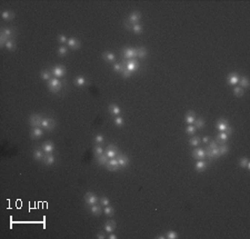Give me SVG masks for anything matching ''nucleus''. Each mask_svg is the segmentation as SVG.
I'll return each instance as SVG.
<instances>
[{
  "mask_svg": "<svg viewBox=\"0 0 250 239\" xmlns=\"http://www.w3.org/2000/svg\"><path fill=\"white\" fill-rule=\"evenodd\" d=\"M63 82L59 80V78L52 77L48 82V88L51 92H58L62 88Z\"/></svg>",
  "mask_w": 250,
  "mask_h": 239,
  "instance_id": "1",
  "label": "nucleus"
},
{
  "mask_svg": "<svg viewBox=\"0 0 250 239\" xmlns=\"http://www.w3.org/2000/svg\"><path fill=\"white\" fill-rule=\"evenodd\" d=\"M40 127L46 129V130H48V131H50V130H52L56 127V120L52 119V118H44L42 121H41Z\"/></svg>",
  "mask_w": 250,
  "mask_h": 239,
  "instance_id": "2",
  "label": "nucleus"
},
{
  "mask_svg": "<svg viewBox=\"0 0 250 239\" xmlns=\"http://www.w3.org/2000/svg\"><path fill=\"white\" fill-rule=\"evenodd\" d=\"M85 201L88 206H92V205H96L99 201V198L97 197L96 194H93L91 191H89L85 195Z\"/></svg>",
  "mask_w": 250,
  "mask_h": 239,
  "instance_id": "3",
  "label": "nucleus"
},
{
  "mask_svg": "<svg viewBox=\"0 0 250 239\" xmlns=\"http://www.w3.org/2000/svg\"><path fill=\"white\" fill-rule=\"evenodd\" d=\"M125 66H126V69L128 70L129 72H131V74L139 69V63H138L137 59H129Z\"/></svg>",
  "mask_w": 250,
  "mask_h": 239,
  "instance_id": "4",
  "label": "nucleus"
},
{
  "mask_svg": "<svg viewBox=\"0 0 250 239\" xmlns=\"http://www.w3.org/2000/svg\"><path fill=\"white\" fill-rule=\"evenodd\" d=\"M42 119H44V118H42V116H41V115L35 114V115H31V116H30L29 122H30V125L32 126L33 128H35V127H40Z\"/></svg>",
  "mask_w": 250,
  "mask_h": 239,
  "instance_id": "5",
  "label": "nucleus"
},
{
  "mask_svg": "<svg viewBox=\"0 0 250 239\" xmlns=\"http://www.w3.org/2000/svg\"><path fill=\"white\" fill-rule=\"evenodd\" d=\"M51 74L52 76H55L56 78H61L66 75V68L63 66H56L51 68Z\"/></svg>",
  "mask_w": 250,
  "mask_h": 239,
  "instance_id": "6",
  "label": "nucleus"
},
{
  "mask_svg": "<svg viewBox=\"0 0 250 239\" xmlns=\"http://www.w3.org/2000/svg\"><path fill=\"white\" fill-rule=\"evenodd\" d=\"M122 57L126 59H135L137 57V54H136V49L135 48H131V47H128V48H125L123 50H122Z\"/></svg>",
  "mask_w": 250,
  "mask_h": 239,
  "instance_id": "7",
  "label": "nucleus"
},
{
  "mask_svg": "<svg viewBox=\"0 0 250 239\" xmlns=\"http://www.w3.org/2000/svg\"><path fill=\"white\" fill-rule=\"evenodd\" d=\"M140 19H141V15H140L139 11H133L129 15L127 22H129L130 25H137L140 21Z\"/></svg>",
  "mask_w": 250,
  "mask_h": 239,
  "instance_id": "8",
  "label": "nucleus"
},
{
  "mask_svg": "<svg viewBox=\"0 0 250 239\" xmlns=\"http://www.w3.org/2000/svg\"><path fill=\"white\" fill-rule=\"evenodd\" d=\"M117 154H118V148L114 146V143H110V145L107 147L106 152H105V155H106V156H108V158H109V159L116 158Z\"/></svg>",
  "mask_w": 250,
  "mask_h": 239,
  "instance_id": "9",
  "label": "nucleus"
},
{
  "mask_svg": "<svg viewBox=\"0 0 250 239\" xmlns=\"http://www.w3.org/2000/svg\"><path fill=\"white\" fill-rule=\"evenodd\" d=\"M192 157L197 160H203L206 158V150L202 148H196L192 151Z\"/></svg>",
  "mask_w": 250,
  "mask_h": 239,
  "instance_id": "10",
  "label": "nucleus"
},
{
  "mask_svg": "<svg viewBox=\"0 0 250 239\" xmlns=\"http://www.w3.org/2000/svg\"><path fill=\"white\" fill-rule=\"evenodd\" d=\"M125 27L127 28V29H130L133 32L137 33V35H139V33L142 32V30H144V28H142V26L141 25H139V23H137V25H130L129 22L125 21Z\"/></svg>",
  "mask_w": 250,
  "mask_h": 239,
  "instance_id": "11",
  "label": "nucleus"
},
{
  "mask_svg": "<svg viewBox=\"0 0 250 239\" xmlns=\"http://www.w3.org/2000/svg\"><path fill=\"white\" fill-rule=\"evenodd\" d=\"M220 157V152H219V149L218 147L213 148V149H208L207 148L206 150V158H209L210 160L213 158H219Z\"/></svg>",
  "mask_w": 250,
  "mask_h": 239,
  "instance_id": "12",
  "label": "nucleus"
},
{
  "mask_svg": "<svg viewBox=\"0 0 250 239\" xmlns=\"http://www.w3.org/2000/svg\"><path fill=\"white\" fill-rule=\"evenodd\" d=\"M106 167L108 168V170H110V171H116V170H118L120 168V166L118 164L117 158L109 159V161H108V164L106 165Z\"/></svg>",
  "mask_w": 250,
  "mask_h": 239,
  "instance_id": "13",
  "label": "nucleus"
},
{
  "mask_svg": "<svg viewBox=\"0 0 250 239\" xmlns=\"http://www.w3.org/2000/svg\"><path fill=\"white\" fill-rule=\"evenodd\" d=\"M118 164L120 166V168H126L129 165V158L128 156H126L123 154H119V156L117 157Z\"/></svg>",
  "mask_w": 250,
  "mask_h": 239,
  "instance_id": "14",
  "label": "nucleus"
},
{
  "mask_svg": "<svg viewBox=\"0 0 250 239\" xmlns=\"http://www.w3.org/2000/svg\"><path fill=\"white\" fill-rule=\"evenodd\" d=\"M41 149L44 151V154H52V151L55 150V145L51 141H44L41 146Z\"/></svg>",
  "mask_w": 250,
  "mask_h": 239,
  "instance_id": "15",
  "label": "nucleus"
},
{
  "mask_svg": "<svg viewBox=\"0 0 250 239\" xmlns=\"http://www.w3.org/2000/svg\"><path fill=\"white\" fill-rule=\"evenodd\" d=\"M229 127V122L227 119H224V118H221V119H219L217 122V128L218 130L220 131V133H222V131H226V129Z\"/></svg>",
  "mask_w": 250,
  "mask_h": 239,
  "instance_id": "16",
  "label": "nucleus"
},
{
  "mask_svg": "<svg viewBox=\"0 0 250 239\" xmlns=\"http://www.w3.org/2000/svg\"><path fill=\"white\" fill-rule=\"evenodd\" d=\"M116 227H117V224H116V221L114 220H108L105 224V231L108 232V234H110V232H114V229H116Z\"/></svg>",
  "mask_w": 250,
  "mask_h": 239,
  "instance_id": "17",
  "label": "nucleus"
},
{
  "mask_svg": "<svg viewBox=\"0 0 250 239\" xmlns=\"http://www.w3.org/2000/svg\"><path fill=\"white\" fill-rule=\"evenodd\" d=\"M239 76H238V74H236V72H232V74H229L228 77H227V80H228V84L229 85H237L238 82H239Z\"/></svg>",
  "mask_w": 250,
  "mask_h": 239,
  "instance_id": "18",
  "label": "nucleus"
},
{
  "mask_svg": "<svg viewBox=\"0 0 250 239\" xmlns=\"http://www.w3.org/2000/svg\"><path fill=\"white\" fill-rule=\"evenodd\" d=\"M207 167H208V164H207V161H205V160H197V162L195 164V169L197 170V171H199V173L206 170Z\"/></svg>",
  "mask_w": 250,
  "mask_h": 239,
  "instance_id": "19",
  "label": "nucleus"
},
{
  "mask_svg": "<svg viewBox=\"0 0 250 239\" xmlns=\"http://www.w3.org/2000/svg\"><path fill=\"white\" fill-rule=\"evenodd\" d=\"M67 44H68V47L74 49V50H77L78 48L80 47V42L77 38H70V39H68Z\"/></svg>",
  "mask_w": 250,
  "mask_h": 239,
  "instance_id": "20",
  "label": "nucleus"
},
{
  "mask_svg": "<svg viewBox=\"0 0 250 239\" xmlns=\"http://www.w3.org/2000/svg\"><path fill=\"white\" fill-rule=\"evenodd\" d=\"M42 135H44V131H42V129H41L40 127H35V128H32V130H31V133H30V136H31V138H32V139H37V138H40Z\"/></svg>",
  "mask_w": 250,
  "mask_h": 239,
  "instance_id": "21",
  "label": "nucleus"
},
{
  "mask_svg": "<svg viewBox=\"0 0 250 239\" xmlns=\"http://www.w3.org/2000/svg\"><path fill=\"white\" fill-rule=\"evenodd\" d=\"M196 118L197 117H196L194 111H188L187 114H186V116H184V120H186V122H187L188 125H194Z\"/></svg>",
  "mask_w": 250,
  "mask_h": 239,
  "instance_id": "22",
  "label": "nucleus"
},
{
  "mask_svg": "<svg viewBox=\"0 0 250 239\" xmlns=\"http://www.w3.org/2000/svg\"><path fill=\"white\" fill-rule=\"evenodd\" d=\"M33 158L38 161H42L44 158V151L42 149H35L33 150Z\"/></svg>",
  "mask_w": 250,
  "mask_h": 239,
  "instance_id": "23",
  "label": "nucleus"
},
{
  "mask_svg": "<svg viewBox=\"0 0 250 239\" xmlns=\"http://www.w3.org/2000/svg\"><path fill=\"white\" fill-rule=\"evenodd\" d=\"M42 161H44L47 166H51V165H53V164H55L56 158H55V156H53V155L46 154V155H44V160H42Z\"/></svg>",
  "mask_w": 250,
  "mask_h": 239,
  "instance_id": "24",
  "label": "nucleus"
},
{
  "mask_svg": "<svg viewBox=\"0 0 250 239\" xmlns=\"http://www.w3.org/2000/svg\"><path fill=\"white\" fill-rule=\"evenodd\" d=\"M136 54H137V58L144 59L147 57V49L145 47H138L136 48Z\"/></svg>",
  "mask_w": 250,
  "mask_h": 239,
  "instance_id": "25",
  "label": "nucleus"
},
{
  "mask_svg": "<svg viewBox=\"0 0 250 239\" xmlns=\"http://www.w3.org/2000/svg\"><path fill=\"white\" fill-rule=\"evenodd\" d=\"M96 160L100 166H106L108 164V161H109V158H108V156L102 154L100 156H96Z\"/></svg>",
  "mask_w": 250,
  "mask_h": 239,
  "instance_id": "26",
  "label": "nucleus"
},
{
  "mask_svg": "<svg viewBox=\"0 0 250 239\" xmlns=\"http://www.w3.org/2000/svg\"><path fill=\"white\" fill-rule=\"evenodd\" d=\"M109 111L111 112V115H114V117H116V116H119V115H120L121 109H120V107L117 106L116 103H111L110 106H109Z\"/></svg>",
  "mask_w": 250,
  "mask_h": 239,
  "instance_id": "27",
  "label": "nucleus"
},
{
  "mask_svg": "<svg viewBox=\"0 0 250 239\" xmlns=\"http://www.w3.org/2000/svg\"><path fill=\"white\" fill-rule=\"evenodd\" d=\"M102 211L103 210L101 209V207H100L98 204H96V205H92V206L90 207V213H91L93 216H100Z\"/></svg>",
  "mask_w": 250,
  "mask_h": 239,
  "instance_id": "28",
  "label": "nucleus"
},
{
  "mask_svg": "<svg viewBox=\"0 0 250 239\" xmlns=\"http://www.w3.org/2000/svg\"><path fill=\"white\" fill-rule=\"evenodd\" d=\"M228 137H229V135H227L224 131L219 133V135L217 136V141H216V142H219V143H221V145H224V143H226V141L228 140Z\"/></svg>",
  "mask_w": 250,
  "mask_h": 239,
  "instance_id": "29",
  "label": "nucleus"
},
{
  "mask_svg": "<svg viewBox=\"0 0 250 239\" xmlns=\"http://www.w3.org/2000/svg\"><path fill=\"white\" fill-rule=\"evenodd\" d=\"M102 57L106 61H108V63H114V61H116V56H114V54H112V52H109V51L105 52L102 55Z\"/></svg>",
  "mask_w": 250,
  "mask_h": 239,
  "instance_id": "30",
  "label": "nucleus"
},
{
  "mask_svg": "<svg viewBox=\"0 0 250 239\" xmlns=\"http://www.w3.org/2000/svg\"><path fill=\"white\" fill-rule=\"evenodd\" d=\"M0 35H4L5 37H7L8 39H11V37H14V30L11 28H1Z\"/></svg>",
  "mask_w": 250,
  "mask_h": 239,
  "instance_id": "31",
  "label": "nucleus"
},
{
  "mask_svg": "<svg viewBox=\"0 0 250 239\" xmlns=\"http://www.w3.org/2000/svg\"><path fill=\"white\" fill-rule=\"evenodd\" d=\"M51 76H52L51 71H49V70H41L40 77L42 80H50L52 78Z\"/></svg>",
  "mask_w": 250,
  "mask_h": 239,
  "instance_id": "32",
  "label": "nucleus"
},
{
  "mask_svg": "<svg viewBox=\"0 0 250 239\" xmlns=\"http://www.w3.org/2000/svg\"><path fill=\"white\" fill-rule=\"evenodd\" d=\"M1 17H2L4 20H10V19H12L14 17H15V15H14V12H12V11L4 10L2 12H1Z\"/></svg>",
  "mask_w": 250,
  "mask_h": 239,
  "instance_id": "33",
  "label": "nucleus"
},
{
  "mask_svg": "<svg viewBox=\"0 0 250 239\" xmlns=\"http://www.w3.org/2000/svg\"><path fill=\"white\" fill-rule=\"evenodd\" d=\"M114 207H111V206H105V208H103V213L106 215V216H108V217H111L112 215H114Z\"/></svg>",
  "mask_w": 250,
  "mask_h": 239,
  "instance_id": "34",
  "label": "nucleus"
},
{
  "mask_svg": "<svg viewBox=\"0 0 250 239\" xmlns=\"http://www.w3.org/2000/svg\"><path fill=\"white\" fill-rule=\"evenodd\" d=\"M86 79L82 76H79V77L76 78V80H75V85L77 86V87H82V86L86 85Z\"/></svg>",
  "mask_w": 250,
  "mask_h": 239,
  "instance_id": "35",
  "label": "nucleus"
},
{
  "mask_svg": "<svg viewBox=\"0 0 250 239\" xmlns=\"http://www.w3.org/2000/svg\"><path fill=\"white\" fill-rule=\"evenodd\" d=\"M239 166L241 167V168H247V169L249 170L250 169V162L249 160L247 158H241L239 160Z\"/></svg>",
  "mask_w": 250,
  "mask_h": 239,
  "instance_id": "36",
  "label": "nucleus"
},
{
  "mask_svg": "<svg viewBox=\"0 0 250 239\" xmlns=\"http://www.w3.org/2000/svg\"><path fill=\"white\" fill-rule=\"evenodd\" d=\"M194 124H195L194 126H195L197 129H201L202 127L205 126V120H203L202 118H196V120Z\"/></svg>",
  "mask_w": 250,
  "mask_h": 239,
  "instance_id": "37",
  "label": "nucleus"
},
{
  "mask_svg": "<svg viewBox=\"0 0 250 239\" xmlns=\"http://www.w3.org/2000/svg\"><path fill=\"white\" fill-rule=\"evenodd\" d=\"M239 84L241 88H248L249 87V80L247 77H241L239 79Z\"/></svg>",
  "mask_w": 250,
  "mask_h": 239,
  "instance_id": "38",
  "label": "nucleus"
},
{
  "mask_svg": "<svg viewBox=\"0 0 250 239\" xmlns=\"http://www.w3.org/2000/svg\"><path fill=\"white\" fill-rule=\"evenodd\" d=\"M200 142H201V140H200L199 137H192V138H190V140H189V143H190L191 146H194V147H198L199 145H200Z\"/></svg>",
  "mask_w": 250,
  "mask_h": 239,
  "instance_id": "39",
  "label": "nucleus"
},
{
  "mask_svg": "<svg viewBox=\"0 0 250 239\" xmlns=\"http://www.w3.org/2000/svg\"><path fill=\"white\" fill-rule=\"evenodd\" d=\"M218 149H219V152H220V156H224V155L228 154L229 151V147L226 145V143H224V145H221L220 147H218Z\"/></svg>",
  "mask_w": 250,
  "mask_h": 239,
  "instance_id": "40",
  "label": "nucleus"
},
{
  "mask_svg": "<svg viewBox=\"0 0 250 239\" xmlns=\"http://www.w3.org/2000/svg\"><path fill=\"white\" fill-rule=\"evenodd\" d=\"M233 92H235L236 97H242L243 93H245V91H243V88H241L240 86H237V87H235V89H233Z\"/></svg>",
  "mask_w": 250,
  "mask_h": 239,
  "instance_id": "41",
  "label": "nucleus"
},
{
  "mask_svg": "<svg viewBox=\"0 0 250 239\" xmlns=\"http://www.w3.org/2000/svg\"><path fill=\"white\" fill-rule=\"evenodd\" d=\"M123 118L120 117V116H116L114 119V124L116 126H118V127H121V126H123Z\"/></svg>",
  "mask_w": 250,
  "mask_h": 239,
  "instance_id": "42",
  "label": "nucleus"
},
{
  "mask_svg": "<svg viewBox=\"0 0 250 239\" xmlns=\"http://www.w3.org/2000/svg\"><path fill=\"white\" fill-rule=\"evenodd\" d=\"M196 131H197V128L194 125H188L187 128H186V133L187 135H195Z\"/></svg>",
  "mask_w": 250,
  "mask_h": 239,
  "instance_id": "43",
  "label": "nucleus"
},
{
  "mask_svg": "<svg viewBox=\"0 0 250 239\" xmlns=\"http://www.w3.org/2000/svg\"><path fill=\"white\" fill-rule=\"evenodd\" d=\"M5 47L7 48L8 50H10V51H14V50L16 49V44H15V41L11 39V40H9V41L7 42V44H6V46H5Z\"/></svg>",
  "mask_w": 250,
  "mask_h": 239,
  "instance_id": "44",
  "label": "nucleus"
},
{
  "mask_svg": "<svg viewBox=\"0 0 250 239\" xmlns=\"http://www.w3.org/2000/svg\"><path fill=\"white\" fill-rule=\"evenodd\" d=\"M165 236H166V238L167 239H177L178 238V234H177L176 231H172V230L168 231Z\"/></svg>",
  "mask_w": 250,
  "mask_h": 239,
  "instance_id": "45",
  "label": "nucleus"
},
{
  "mask_svg": "<svg viewBox=\"0 0 250 239\" xmlns=\"http://www.w3.org/2000/svg\"><path fill=\"white\" fill-rule=\"evenodd\" d=\"M93 154H95V156H100V155L105 154V152H103L102 148L100 147V145H97V146H95V148H93Z\"/></svg>",
  "mask_w": 250,
  "mask_h": 239,
  "instance_id": "46",
  "label": "nucleus"
},
{
  "mask_svg": "<svg viewBox=\"0 0 250 239\" xmlns=\"http://www.w3.org/2000/svg\"><path fill=\"white\" fill-rule=\"evenodd\" d=\"M68 54V48L65 46H60L58 48V55L59 56H66Z\"/></svg>",
  "mask_w": 250,
  "mask_h": 239,
  "instance_id": "47",
  "label": "nucleus"
},
{
  "mask_svg": "<svg viewBox=\"0 0 250 239\" xmlns=\"http://www.w3.org/2000/svg\"><path fill=\"white\" fill-rule=\"evenodd\" d=\"M120 74H121V76L123 78H130V76H131V72H129L128 70L126 69V66L123 65V67H122L121 71H120Z\"/></svg>",
  "mask_w": 250,
  "mask_h": 239,
  "instance_id": "48",
  "label": "nucleus"
},
{
  "mask_svg": "<svg viewBox=\"0 0 250 239\" xmlns=\"http://www.w3.org/2000/svg\"><path fill=\"white\" fill-rule=\"evenodd\" d=\"M95 141H96L97 145H100V143H102L103 141H105V138H103L102 135L98 133V135H96V137H95Z\"/></svg>",
  "mask_w": 250,
  "mask_h": 239,
  "instance_id": "49",
  "label": "nucleus"
},
{
  "mask_svg": "<svg viewBox=\"0 0 250 239\" xmlns=\"http://www.w3.org/2000/svg\"><path fill=\"white\" fill-rule=\"evenodd\" d=\"M99 202L101 205H103V206H108L110 201H109V198H108V197H105V196H103V197H100L99 198Z\"/></svg>",
  "mask_w": 250,
  "mask_h": 239,
  "instance_id": "50",
  "label": "nucleus"
},
{
  "mask_svg": "<svg viewBox=\"0 0 250 239\" xmlns=\"http://www.w3.org/2000/svg\"><path fill=\"white\" fill-rule=\"evenodd\" d=\"M122 67H123L122 63H114V71H116V72H120L121 69H122Z\"/></svg>",
  "mask_w": 250,
  "mask_h": 239,
  "instance_id": "51",
  "label": "nucleus"
},
{
  "mask_svg": "<svg viewBox=\"0 0 250 239\" xmlns=\"http://www.w3.org/2000/svg\"><path fill=\"white\" fill-rule=\"evenodd\" d=\"M58 41L60 42V44H66L67 41H68V39H67V37L65 36V35H60L58 37Z\"/></svg>",
  "mask_w": 250,
  "mask_h": 239,
  "instance_id": "52",
  "label": "nucleus"
},
{
  "mask_svg": "<svg viewBox=\"0 0 250 239\" xmlns=\"http://www.w3.org/2000/svg\"><path fill=\"white\" fill-rule=\"evenodd\" d=\"M217 147V142L215 140H209L208 142V149H213V148Z\"/></svg>",
  "mask_w": 250,
  "mask_h": 239,
  "instance_id": "53",
  "label": "nucleus"
},
{
  "mask_svg": "<svg viewBox=\"0 0 250 239\" xmlns=\"http://www.w3.org/2000/svg\"><path fill=\"white\" fill-rule=\"evenodd\" d=\"M97 238L98 239H105V238H107V236L105 235V234H103V232H98V234H97V236H96Z\"/></svg>",
  "mask_w": 250,
  "mask_h": 239,
  "instance_id": "54",
  "label": "nucleus"
},
{
  "mask_svg": "<svg viewBox=\"0 0 250 239\" xmlns=\"http://www.w3.org/2000/svg\"><path fill=\"white\" fill-rule=\"evenodd\" d=\"M108 238L109 239H117V236L114 235V234H112V232H110L109 236H108Z\"/></svg>",
  "mask_w": 250,
  "mask_h": 239,
  "instance_id": "55",
  "label": "nucleus"
},
{
  "mask_svg": "<svg viewBox=\"0 0 250 239\" xmlns=\"http://www.w3.org/2000/svg\"><path fill=\"white\" fill-rule=\"evenodd\" d=\"M209 140L210 139H209V137H208V136H206V137H203V138H202V141H203L205 143H208V142H209Z\"/></svg>",
  "mask_w": 250,
  "mask_h": 239,
  "instance_id": "56",
  "label": "nucleus"
},
{
  "mask_svg": "<svg viewBox=\"0 0 250 239\" xmlns=\"http://www.w3.org/2000/svg\"><path fill=\"white\" fill-rule=\"evenodd\" d=\"M156 238H157V239H160V238H161V239H163V238H166V236H162V235H160V236H157V237H156Z\"/></svg>",
  "mask_w": 250,
  "mask_h": 239,
  "instance_id": "57",
  "label": "nucleus"
}]
</instances>
